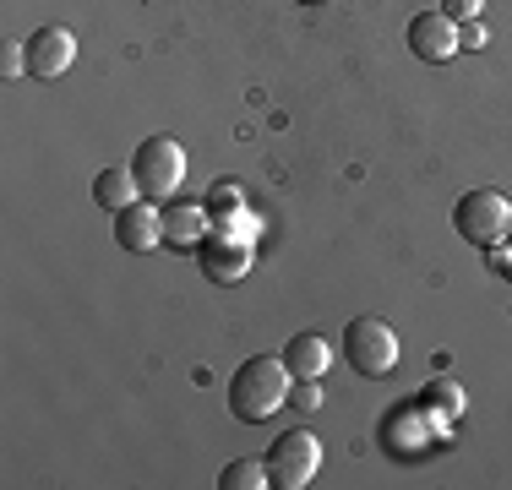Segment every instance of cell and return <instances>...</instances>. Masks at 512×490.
<instances>
[{
    "label": "cell",
    "instance_id": "obj_9",
    "mask_svg": "<svg viewBox=\"0 0 512 490\" xmlns=\"http://www.w3.org/2000/svg\"><path fill=\"white\" fill-rule=\"evenodd\" d=\"M409 49L420 60H453L458 55V22L447 17V11H420V17L409 22Z\"/></svg>",
    "mask_w": 512,
    "mask_h": 490
},
{
    "label": "cell",
    "instance_id": "obj_6",
    "mask_svg": "<svg viewBox=\"0 0 512 490\" xmlns=\"http://www.w3.org/2000/svg\"><path fill=\"white\" fill-rule=\"evenodd\" d=\"M197 256H202V273L218 278V284H235V278L251 273V240L235 235V229H207Z\"/></svg>",
    "mask_w": 512,
    "mask_h": 490
},
{
    "label": "cell",
    "instance_id": "obj_11",
    "mask_svg": "<svg viewBox=\"0 0 512 490\" xmlns=\"http://www.w3.org/2000/svg\"><path fill=\"white\" fill-rule=\"evenodd\" d=\"M213 218H207V202H175L164 213V240L169 245H202Z\"/></svg>",
    "mask_w": 512,
    "mask_h": 490
},
{
    "label": "cell",
    "instance_id": "obj_17",
    "mask_svg": "<svg viewBox=\"0 0 512 490\" xmlns=\"http://www.w3.org/2000/svg\"><path fill=\"white\" fill-rule=\"evenodd\" d=\"M485 262H491V273H496V278H512V245H507V240L485 245Z\"/></svg>",
    "mask_w": 512,
    "mask_h": 490
},
{
    "label": "cell",
    "instance_id": "obj_4",
    "mask_svg": "<svg viewBox=\"0 0 512 490\" xmlns=\"http://www.w3.org/2000/svg\"><path fill=\"white\" fill-rule=\"evenodd\" d=\"M453 229H458L469 245H496V240H507V235H512V202H507L502 191H491V186L458 196Z\"/></svg>",
    "mask_w": 512,
    "mask_h": 490
},
{
    "label": "cell",
    "instance_id": "obj_13",
    "mask_svg": "<svg viewBox=\"0 0 512 490\" xmlns=\"http://www.w3.org/2000/svg\"><path fill=\"white\" fill-rule=\"evenodd\" d=\"M262 485H273V474H267L262 458H235L218 474V490H262Z\"/></svg>",
    "mask_w": 512,
    "mask_h": 490
},
{
    "label": "cell",
    "instance_id": "obj_5",
    "mask_svg": "<svg viewBox=\"0 0 512 490\" xmlns=\"http://www.w3.org/2000/svg\"><path fill=\"white\" fill-rule=\"evenodd\" d=\"M267 474H273V485L284 490H300L316 480V469H322V441H316L311 431H284L273 436V447H267Z\"/></svg>",
    "mask_w": 512,
    "mask_h": 490
},
{
    "label": "cell",
    "instance_id": "obj_14",
    "mask_svg": "<svg viewBox=\"0 0 512 490\" xmlns=\"http://www.w3.org/2000/svg\"><path fill=\"white\" fill-rule=\"evenodd\" d=\"M240 213H246V196L229 186V180H218V186L207 191V218H213V224H229V218H240Z\"/></svg>",
    "mask_w": 512,
    "mask_h": 490
},
{
    "label": "cell",
    "instance_id": "obj_10",
    "mask_svg": "<svg viewBox=\"0 0 512 490\" xmlns=\"http://www.w3.org/2000/svg\"><path fill=\"white\" fill-rule=\"evenodd\" d=\"M284 365H289L295 382H322L327 365H333V343L316 338V333H300V338L284 343Z\"/></svg>",
    "mask_w": 512,
    "mask_h": 490
},
{
    "label": "cell",
    "instance_id": "obj_19",
    "mask_svg": "<svg viewBox=\"0 0 512 490\" xmlns=\"http://www.w3.org/2000/svg\"><path fill=\"white\" fill-rule=\"evenodd\" d=\"M289 398H295L300 409H322V387H316V382H300V387H289Z\"/></svg>",
    "mask_w": 512,
    "mask_h": 490
},
{
    "label": "cell",
    "instance_id": "obj_20",
    "mask_svg": "<svg viewBox=\"0 0 512 490\" xmlns=\"http://www.w3.org/2000/svg\"><path fill=\"white\" fill-rule=\"evenodd\" d=\"M458 44H463V49H485V28H480V17L463 22V28H458Z\"/></svg>",
    "mask_w": 512,
    "mask_h": 490
},
{
    "label": "cell",
    "instance_id": "obj_3",
    "mask_svg": "<svg viewBox=\"0 0 512 490\" xmlns=\"http://www.w3.org/2000/svg\"><path fill=\"white\" fill-rule=\"evenodd\" d=\"M131 175H137V191L148 202H164L186 180V147L175 137H142L137 153H131Z\"/></svg>",
    "mask_w": 512,
    "mask_h": 490
},
{
    "label": "cell",
    "instance_id": "obj_18",
    "mask_svg": "<svg viewBox=\"0 0 512 490\" xmlns=\"http://www.w3.org/2000/svg\"><path fill=\"white\" fill-rule=\"evenodd\" d=\"M480 6H485V0H442V11L453 22H474V17H480Z\"/></svg>",
    "mask_w": 512,
    "mask_h": 490
},
{
    "label": "cell",
    "instance_id": "obj_12",
    "mask_svg": "<svg viewBox=\"0 0 512 490\" xmlns=\"http://www.w3.org/2000/svg\"><path fill=\"white\" fill-rule=\"evenodd\" d=\"M137 175L131 169H99V180H93V202L104 207V213H126L131 202H137Z\"/></svg>",
    "mask_w": 512,
    "mask_h": 490
},
{
    "label": "cell",
    "instance_id": "obj_16",
    "mask_svg": "<svg viewBox=\"0 0 512 490\" xmlns=\"http://www.w3.org/2000/svg\"><path fill=\"white\" fill-rule=\"evenodd\" d=\"M431 409L442 414V420H453V414L463 409V392H458L453 382H436V387H431Z\"/></svg>",
    "mask_w": 512,
    "mask_h": 490
},
{
    "label": "cell",
    "instance_id": "obj_7",
    "mask_svg": "<svg viewBox=\"0 0 512 490\" xmlns=\"http://www.w3.org/2000/svg\"><path fill=\"white\" fill-rule=\"evenodd\" d=\"M115 240H120V251H131V256L158 251V245H164V213H158V202L137 196L126 213H115Z\"/></svg>",
    "mask_w": 512,
    "mask_h": 490
},
{
    "label": "cell",
    "instance_id": "obj_15",
    "mask_svg": "<svg viewBox=\"0 0 512 490\" xmlns=\"http://www.w3.org/2000/svg\"><path fill=\"white\" fill-rule=\"evenodd\" d=\"M0 77H6V82L28 77V39H6V44H0Z\"/></svg>",
    "mask_w": 512,
    "mask_h": 490
},
{
    "label": "cell",
    "instance_id": "obj_2",
    "mask_svg": "<svg viewBox=\"0 0 512 490\" xmlns=\"http://www.w3.org/2000/svg\"><path fill=\"white\" fill-rule=\"evenodd\" d=\"M338 354L349 360V371H360V376H371V382H382V376L398 365V333L382 322V316H355V322L344 327V343H338Z\"/></svg>",
    "mask_w": 512,
    "mask_h": 490
},
{
    "label": "cell",
    "instance_id": "obj_8",
    "mask_svg": "<svg viewBox=\"0 0 512 490\" xmlns=\"http://www.w3.org/2000/svg\"><path fill=\"white\" fill-rule=\"evenodd\" d=\"M77 60V39L66 28H39L28 39V77L33 82H60Z\"/></svg>",
    "mask_w": 512,
    "mask_h": 490
},
{
    "label": "cell",
    "instance_id": "obj_1",
    "mask_svg": "<svg viewBox=\"0 0 512 490\" xmlns=\"http://www.w3.org/2000/svg\"><path fill=\"white\" fill-rule=\"evenodd\" d=\"M289 403V365L273 354H251L229 382V414L240 425H262L267 414H278Z\"/></svg>",
    "mask_w": 512,
    "mask_h": 490
}]
</instances>
